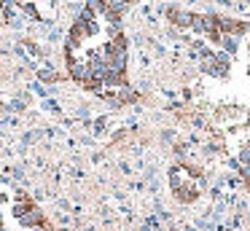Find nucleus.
<instances>
[{"instance_id": "nucleus-1", "label": "nucleus", "mask_w": 250, "mask_h": 231, "mask_svg": "<svg viewBox=\"0 0 250 231\" xmlns=\"http://www.w3.org/2000/svg\"><path fill=\"white\" fill-rule=\"evenodd\" d=\"M172 193H175V199H178V202H183V204H194L196 199H199V188H196L188 177H186V183L178 188V191H172Z\"/></svg>"}, {"instance_id": "nucleus-2", "label": "nucleus", "mask_w": 250, "mask_h": 231, "mask_svg": "<svg viewBox=\"0 0 250 231\" xmlns=\"http://www.w3.org/2000/svg\"><path fill=\"white\" fill-rule=\"evenodd\" d=\"M67 75H70V78L76 81L78 86H81V84H83V81H86L92 73H89V64H86V62H76L73 67H67Z\"/></svg>"}, {"instance_id": "nucleus-3", "label": "nucleus", "mask_w": 250, "mask_h": 231, "mask_svg": "<svg viewBox=\"0 0 250 231\" xmlns=\"http://www.w3.org/2000/svg\"><path fill=\"white\" fill-rule=\"evenodd\" d=\"M35 207H38V204H35V199H33V202H14V204H11V215H14L17 220H22L24 215H30Z\"/></svg>"}, {"instance_id": "nucleus-4", "label": "nucleus", "mask_w": 250, "mask_h": 231, "mask_svg": "<svg viewBox=\"0 0 250 231\" xmlns=\"http://www.w3.org/2000/svg\"><path fill=\"white\" fill-rule=\"evenodd\" d=\"M81 89L83 91H92V94H103L105 84H103V78H97V75H89V78L81 84Z\"/></svg>"}, {"instance_id": "nucleus-5", "label": "nucleus", "mask_w": 250, "mask_h": 231, "mask_svg": "<svg viewBox=\"0 0 250 231\" xmlns=\"http://www.w3.org/2000/svg\"><path fill=\"white\" fill-rule=\"evenodd\" d=\"M221 51H226L229 57H234V54L239 51V41L234 35H223V43H221Z\"/></svg>"}, {"instance_id": "nucleus-6", "label": "nucleus", "mask_w": 250, "mask_h": 231, "mask_svg": "<svg viewBox=\"0 0 250 231\" xmlns=\"http://www.w3.org/2000/svg\"><path fill=\"white\" fill-rule=\"evenodd\" d=\"M205 43H210V46L221 48V43H223V32L218 30V27H210V30L205 32Z\"/></svg>"}, {"instance_id": "nucleus-7", "label": "nucleus", "mask_w": 250, "mask_h": 231, "mask_svg": "<svg viewBox=\"0 0 250 231\" xmlns=\"http://www.w3.org/2000/svg\"><path fill=\"white\" fill-rule=\"evenodd\" d=\"M234 38H245V35H250V21H245V19H237V27H234V32H231Z\"/></svg>"}, {"instance_id": "nucleus-8", "label": "nucleus", "mask_w": 250, "mask_h": 231, "mask_svg": "<svg viewBox=\"0 0 250 231\" xmlns=\"http://www.w3.org/2000/svg\"><path fill=\"white\" fill-rule=\"evenodd\" d=\"M110 43H113V48H119V51H126V48H129V38H126L124 32H119L116 38H110Z\"/></svg>"}, {"instance_id": "nucleus-9", "label": "nucleus", "mask_w": 250, "mask_h": 231, "mask_svg": "<svg viewBox=\"0 0 250 231\" xmlns=\"http://www.w3.org/2000/svg\"><path fill=\"white\" fill-rule=\"evenodd\" d=\"M38 78L46 81V84H57V81H62V75L54 73V70H38Z\"/></svg>"}, {"instance_id": "nucleus-10", "label": "nucleus", "mask_w": 250, "mask_h": 231, "mask_svg": "<svg viewBox=\"0 0 250 231\" xmlns=\"http://www.w3.org/2000/svg\"><path fill=\"white\" fill-rule=\"evenodd\" d=\"M86 8H92L97 16H103L108 11V5H105V0H86Z\"/></svg>"}, {"instance_id": "nucleus-11", "label": "nucleus", "mask_w": 250, "mask_h": 231, "mask_svg": "<svg viewBox=\"0 0 250 231\" xmlns=\"http://www.w3.org/2000/svg\"><path fill=\"white\" fill-rule=\"evenodd\" d=\"M237 159H239V167H250V145H248V143H245L242 148H239Z\"/></svg>"}, {"instance_id": "nucleus-12", "label": "nucleus", "mask_w": 250, "mask_h": 231, "mask_svg": "<svg viewBox=\"0 0 250 231\" xmlns=\"http://www.w3.org/2000/svg\"><path fill=\"white\" fill-rule=\"evenodd\" d=\"M14 202H33V196H30L27 191H22V188H19V191L14 193Z\"/></svg>"}, {"instance_id": "nucleus-13", "label": "nucleus", "mask_w": 250, "mask_h": 231, "mask_svg": "<svg viewBox=\"0 0 250 231\" xmlns=\"http://www.w3.org/2000/svg\"><path fill=\"white\" fill-rule=\"evenodd\" d=\"M239 177H242V183L250 188V167H239Z\"/></svg>"}, {"instance_id": "nucleus-14", "label": "nucleus", "mask_w": 250, "mask_h": 231, "mask_svg": "<svg viewBox=\"0 0 250 231\" xmlns=\"http://www.w3.org/2000/svg\"><path fill=\"white\" fill-rule=\"evenodd\" d=\"M0 231H6V223H3V215H0Z\"/></svg>"}, {"instance_id": "nucleus-15", "label": "nucleus", "mask_w": 250, "mask_h": 231, "mask_svg": "<svg viewBox=\"0 0 250 231\" xmlns=\"http://www.w3.org/2000/svg\"><path fill=\"white\" fill-rule=\"evenodd\" d=\"M3 202H8V196H6V193H0V204H3Z\"/></svg>"}, {"instance_id": "nucleus-16", "label": "nucleus", "mask_w": 250, "mask_h": 231, "mask_svg": "<svg viewBox=\"0 0 250 231\" xmlns=\"http://www.w3.org/2000/svg\"><path fill=\"white\" fill-rule=\"evenodd\" d=\"M0 110H6V105H3V102H0Z\"/></svg>"}, {"instance_id": "nucleus-17", "label": "nucleus", "mask_w": 250, "mask_h": 231, "mask_svg": "<svg viewBox=\"0 0 250 231\" xmlns=\"http://www.w3.org/2000/svg\"><path fill=\"white\" fill-rule=\"evenodd\" d=\"M248 54H250V38H248Z\"/></svg>"}]
</instances>
